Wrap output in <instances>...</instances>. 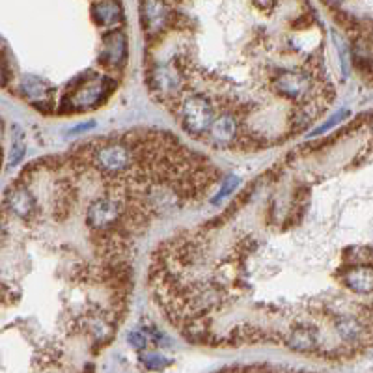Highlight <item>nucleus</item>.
<instances>
[{
    "instance_id": "obj_14",
    "label": "nucleus",
    "mask_w": 373,
    "mask_h": 373,
    "mask_svg": "<svg viewBox=\"0 0 373 373\" xmlns=\"http://www.w3.org/2000/svg\"><path fill=\"white\" fill-rule=\"evenodd\" d=\"M237 185H239V177H235V176L228 177V179L224 182V185L220 186V191L217 192V196L213 198L215 206H219V203L222 202V200H226V198H228L229 194H232V192L235 191V186H237Z\"/></svg>"
},
{
    "instance_id": "obj_16",
    "label": "nucleus",
    "mask_w": 373,
    "mask_h": 373,
    "mask_svg": "<svg viewBox=\"0 0 373 373\" xmlns=\"http://www.w3.org/2000/svg\"><path fill=\"white\" fill-rule=\"evenodd\" d=\"M129 343L134 347V349H139V351H142V349H146V346H148V338H146L144 332L140 331H133L131 334H129Z\"/></svg>"
},
{
    "instance_id": "obj_5",
    "label": "nucleus",
    "mask_w": 373,
    "mask_h": 373,
    "mask_svg": "<svg viewBox=\"0 0 373 373\" xmlns=\"http://www.w3.org/2000/svg\"><path fill=\"white\" fill-rule=\"evenodd\" d=\"M343 284L347 289H351L357 295L373 293V267L355 265L347 269L343 274Z\"/></svg>"
},
{
    "instance_id": "obj_19",
    "label": "nucleus",
    "mask_w": 373,
    "mask_h": 373,
    "mask_svg": "<svg viewBox=\"0 0 373 373\" xmlns=\"http://www.w3.org/2000/svg\"><path fill=\"white\" fill-rule=\"evenodd\" d=\"M329 2H332V4H340V2H343V0H329Z\"/></svg>"
},
{
    "instance_id": "obj_3",
    "label": "nucleus",
    "mask_w": 373,
    "mask_h": 373,
    "mask_svg": "<svg viewBox=\"0 0 373 373\" xmlns=\"http://www.w3.org/2000/svg\"><path fill=\"white\" fill-rule=\"evenodd\" d=\"M96 165L99 170L107 174L122 172L131 165V151L120 142H110L96 151Z\"/></svg>"
},
{
    "instance_id": "obj_18",
    "label": "nucleus",
    "mask_w": 373,
    "mask_h": 373,
    "mask_svg": "<svg viewBox=\"0 0 373 373\" xmlns=\"http://www.w3.org/2000/svg\"><path fill=\"white\" fill-rule=\"evenodd\" d=\"M6 80V71H4V64H2V58H0V84H4Z\"/></svg>"
},
{
    "instance_id": "obj_4",
    "label": "nucleus",
    "mask_w": 373,
    "mask_h": 373,
    "mask_svg": "<svg viewBox=\"0 0 373 373\" xmlns=\"http://www.w3.org/2000/svg\"><path fill=\"white\" fill-rule=\"evenodd\" d=\"M118 217H120V206L110 198H99L88 208L86 220L91 228H107Z\"/></svg>"
},
{
    "instance_id": "obj_13",
    "label": "nucleus",
    "mask_w": 373,
    "mask_h": 373,
    "mask_svg": "<svg viewBox=\"0 0 373 373\" xmlns=\"http://www.w3.org/2000/svg\"><path fill=\"white\" fill-rule=\"evenodd\" d=\"M140 362L144 364L146 368L149 369H159L165 368L166 364H168V358L159 355V353H144V349H142V353H140Z\"/></svg>"
},
{
    "instance_id": "obj_9",
    "label": "nucleus",
    "mask_w": 373,
    "mask_h": 373,
    "mask_svg": "<svg viewBox=\"0 0 373 373\" xmlns=\"http://www.w3.org/2000/svg\"><path fill=\"white\" fill-rule=\"evenodd\" d=\"M125 51H127V39L120 30H114L108 36H105V64L112 65V68H120L125 60Z\"/></svg>"
},
{
    "instance_id": "obj_12",
    "label": "nucleus",
    "mask_w": 373,
    "mask_h": 373,
    "mask_svg": "<svg viewBox=\"0 0 373 373\" xmlns=\"http://www.w3.org/2000/svg\"><path fill=\"white\" fill-rule=\"evenodd\" d=\"M209 133H211L215 142H219V144H228V142H232V140L235 139V134H237V122H235L234 116L224 114V116L217 118V120L211 123Z\"/></svg>"
},
{
    "instance_id": "obj_10",
    "label": "nucleus",
    "mask_w": 373,
    "mask_h": 373,
    "mask_svg": "<svg viewBox=\"0 0 373 373\" xmlns=\"http://www.w3.org/2000/svg\"><path fill=\"white\" fill-rule=\"evenodd\" d=\"M6 202L10 206V209L13 213H17L19 217H28L34 211V198L32 194L27 191V186L23 185H13L6 194Z\"/></svg>"
},
{
    "instance_id": "obj_2",
    "label": "nucleus",
    "mask_w": 373,
    "mask_h": 373,
    "mask_svg": "<svg viewBox=\"0 0 373 373\" xmlns=\"http://www.w3.org/2000/svg\"><path fill=\"white\" fill-rule=\"evenodd\" d=\"M182 123L192 134H202L213 123V107L202 96H191L183 101Z\"/></svg>"
},
{
    "instance_id": "obj_20",
    "label": "nucleus",
    "mask_w": 373,
    "mask_h": 373,
    "mask_svg": "<svg viewBox=\"0 0 373 373\" xmlns=\"http://www.w3.org/2000/svg\"><path fill=\"white\" fill-rule=\"evenodd\" d=\"M0 234H2V224H0Z\"/></svg>"
},
{
    "instance_id": "obj_8",
    "label": "nucleus",
    "mask_w": 373,
    "mask_h": 373,
    "mask_svg": "<svg viewBox=\"0 0 373 373\" xmlns=\"http://www.w3.org/2000/svg\"><path fill=\"white\" fill-rule=\"evenodd\" d=\"M91 15L97 25L114 27L123 19V10L116 0H97L96 4L91 6Z\"/></svg>"
},
{
    "instance_id": "obj_6",
    "label": "nucleus",
    "mask_w": 373,
    "mask_h": 373,
    "mask_svg": "<svg viewBox=\"0 0 373 373\" xmlns=\"http://www.w3.org/2000/svg\"><path fill=\"white\" fill-rule=\"evenodd\" d=\"M142 19L149 34L159 32L168 21V8L163 0H142Z\"/></svg>"
},
{
    "instance_id": "obj_7",
    "label": "nucleus",
    "mask_w": 373,
    "mask_h": 373,
    "mask_svg": "<svg viewBox=\"0 0 373 373\" xmlns=\"http://www.w3.org/2000/svg\"><path fill=\"white\" fill-rule=\"evenodd\" d=\"M274 90L289 99H301L310 90V80L304 75L286 73L274 80Z\"/></svg>"
},
{
    "instance_id": "obj_11",
    "label": "nucleus",
    "mask_w": 373,
    "mask_h": 373,
    "mask_svg": "<svg viewBox=\"0 0 373 373\" xmlns=\"http://www.w3.org/2000/svg\"><path fill=\"white\" fill-rule=\"evenodd\" d=\"M23 96L34 105H43V103L51 101V91L45 80L37 79V77H25L21 80Z\"/></svg>"
},
{
    "instance_id": "obj_17",
    "label": "nucleus",
    "mask_w": 373,
    "mask_h": 373,
    "mask_svg": "<svg viewBox=\"0 0 373 373\" xmlns=\"http://www.w3.org/2000/svg\"><path fill=\"white\" fill-rule=\"evenodd\" d=\"M346 116H347V112H346V110L338 112V114H334V118H331V120H329V123H325V125H321L320 129H315V131H314V134H321V133H325V131H329V129H331L332 125H336V123L340 122L341 118H346Z\"/></svg>"
},
{
    "instance_id": "obj_1",
    "label": "nucleus",
    "mask_w": 373,
    "mask_h": 373,
    "mask_svg": "<svg viewBox=\"0 0 373 373\" xmlns=\"http://www.w3.org/2000/svg\"><path fill=\"white\" fill-rule=\"evenodd\" d=\"M110 86H114L112 80L107 77L101 79H86L80 82L77 90L70 91L62 101V107H70V110H86V108H96L101 105L110 94Z\"/></svg>"
},
{
    "instance_id": "obj_15",
    "label": "nucleus",
    "mask_w": 373,
    "mask_h": 373,
    "mask_svg": "<svg viewBox=\"0 0 373 373\" xmlns=\"http://www.w3.org/2000/svg\"><path fill=\"white\" fill-rule=\"evenodd\" d=\"M23 155H25V140L19 134L15 140H13V148H11V155L10 160H8V166H15L19 160L23 159Z\"/></svg>"
}]
</instances>
